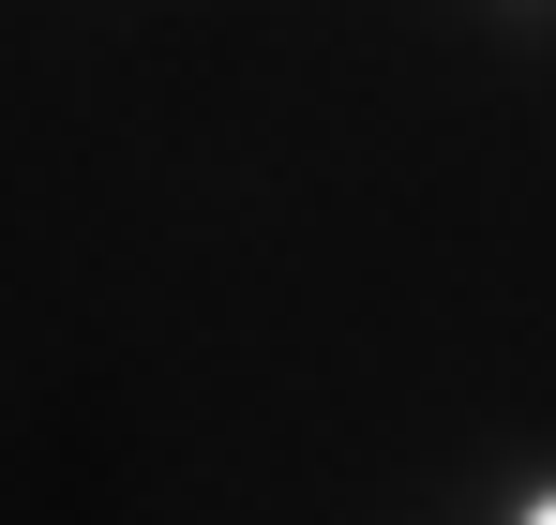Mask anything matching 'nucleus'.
Returning <instances> with one entry per match:
<instances>
[{
  "label": "nucleus",
  "mask_w": 556,
  "mask_h": 525,
  "mask_svg": "<svg viewBox=\"0 0 556 525\" xmlns=\"http://www.w3.org/2000/svg\"><path fill=\"white\" fill-rule=\"evenodd\" d=\"M496 525H556V465H542V481H511V496H496Z\"/></svg>",
  "instance_id": "f257e3e1"
},
{
  "label": "nucleus",
  "mask_w": 556,
  "mask_h": 525,
  "mask_svg": "<svg viewBox=\"0 0 556 525\" xmlns=\"http://www.w3.org/2000/svg\"><path fill=\"white\" fill-rule=\"evenodd\" d=\"M511 15H542V0H511Z\"/></svg>",
  "instance_id": "f03ea898"
}]
</instances>
